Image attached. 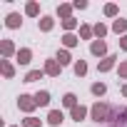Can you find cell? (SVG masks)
Segmentation results:
<instances>
[{
  "label": "cell",
  "mask_w": 127,
  "mask_h": 127,
  "mask_svg": "<svg viewBox=\"0 0 127 127\" xmlns=\"http://www.w3.org/2000/svg\"><path fill=\"white\" fill-rule=\"evenodd\" d=\"M120 50H125V52H127V35H122V37H120Z\"/></svg>",
  "instance_id": "cell-31"
},
{
  "label": "cell",
  "mask_w": 127,
  "mask_h": 127,
  "mask_svg": "<svg viewBox=\"0 0 127 127\" xmlns=\"http://www.w3.org/2000/svg\"><path fill=\"white\" fill-rule=\"evenodd\" d=\"M72 72H75L77 77H85V75H87V62H85V60H75Z\"/></svg>",
  "instance_id": "cell-21"
},
{
  "label": "cell",
  "mask_w": 127,
  "mask_h": 127,
  "mask_svg": "<svg viewBox=\"0 0 127 127\" xmlns=\"http://www.w3.org/2000/svg\"><path fill=\"white\" fill-rule=\"evenodd\" d=\"M72 10H75V5H72V3H60V5H57L60 23H62V20H70V18H72Z\"/></svg>",
  "instance_id": "cell-11"
},
{
  "label": "cell",
  "mask_w": 127,
  "mask_h": 127,
  "mask_svg": "<svg viewBox=\"0 0 127 127\" xmlns=\"http://www.w3.org/2000/svg\"><path fill=\"white\" fill-rule=\"evenodd\" d=\"M110 30H112V32H117L120 37H122V35H127V20H125V18L112 20V28H110Z\"/></svg>",
  "instance_id": "cell-16"
},
{
  "label": "cell",
  "mask_w": 127,
  "mask_h": 127,
  "mask_svg": "<svg viewBox=\"0 0 127 127\" xmlns=\"http://www.w3.org/2000/svg\"><path fill=\"white\" fill-rule=\"evenodd\" d=\"M80 37H82V40H92V37H95L92 25H80Z\"/></svg>",
  "instance_id": "cell-26"
},
{
  "label": "cell",
  "mask_w": 127,
  "mask_h": 127,
  "mask_svg": "<svg viewBox=\"0 0 127 127\" xmlns=\"http://www.w3.org/2000/svg\"><path fill=\"white\" fill-rule=\"evenodd\" d=\"M115 65H117V55H107L97 62V72H110Z\"/></svg>",
  "instance_id": "cell-8"
},
{
  "label": "cell",
  "mask_w": 127,
  "mask_h": 127,
  "mask_svg": "<svg viewBox=\"0 0 127 127\" xmlns=\"http://www.w3.org/2000/svg\"><path fill=\"white\" fill-rule=\"evenodd\" d=\"M120 92H122V97H127V82L122 85V90H120Z\"/></svg>",
  "instance_id": "cell-32"
},
{
  "label": "cell",
  "mask_w": 127,
  "mask_h": 127,
  "mask_svg": "<svg viewBox=\"0 0 127 127\" xmlns=\"http://www.w3.org/2000/svg\"><path fill=\"white\" fill-rule=\"evenodd\" d=\"M102 13H105V15H107V18H115V20H117V18H120V8H117V5H115V3H107V5H105V8H102Z\"/></svg>",
  "instance_id": "cell-23"
},
{
  "label": "cell",
  "mask_w": 127,
  "mask_h": 127,
  "mask_svg": "<svg viewBox=\"0 0 127 127\" xmlns=\"http://www.w3.org/2000/svg\"><path fill=\"white\" fill-rule=\"evenodd\" d=\"M35 102H37V107H47L50 105V92L47 90H37L35 92Z\"/></svg>",
  "instance_id": "cell-18"
},
{
  "label": "cell",
  "mask_w": 127,
  "mask_h": 127,
  "mask_svg": "<svg viewBox=\"0 0 127 127\" xmlns=\"http://www.w3.org/2000/svg\"><path fill=\"white\" fill-rule=\"evenodd\" d=\"M117 75H120V80H127V60H122L117 65Z\"/></svg>",
  "instance_id": "cell-28"
},
{
  "label": "cell",
  "mask_w": 127,
  "mask_h": 127,
  "mask_svg": "<svg viewBox=\"0 0 127 127\" xmlns=\"http://www.w3.org/2000/svg\"><path fill=\"white\" fill-rule=\"evenodd\" d=\"M0 72H3L5 80H13L15 77V65H13L10 60H0Z\"/></svg>",
  "instance_id": "cell-12"
},
{
  "label": "cell",
  "mask_w": 127,
  "mask_h": 127,
  "mask_svg": "<svg viewBox=\"0 0 127 127\" xmlns=\"http://www.w3.org/2000/svg\"><path fill=\"white\" fill-rule=\"evenodd\" d=\"M42 77H45V70H30L23 82H37V80H42Z\"/></svg>",
  "instance_id": "cell-24"
},
{
  "label": "cell",
  "mask_w": 127,
  "mask_h": 127,
  "mask_svg": "<svg viewBox=\"0 0 127 127\" xmlns=\"http://www.w3.org/2000/svg\"><path fill=\"white\" fill-rule=\"evenodd\" d=\"M62 105H65L67 110L77 107V105H80V102H77V95H75V92H65V95H62Z\"/></svg>",
  "instance_id": "cell-19"
},
{
  "label": "cell",
  "mask_w": 127,
  "mask_h": 127,
  "mask_svg": "<svg viewBox=\"0 0 127 127\" xmlns=\"http://www.w3.org/2000/svg\"><path fill=\"white\" fill-rule=\"evenodd\" d=\"M55 60L60 62L62 67H65V65H70V62H72V55H70V50H65V47H60V50H57V55H55ZM72 65H75V62H72Z\"/></svg>",
  "instance_id": "cell-15"
},
{
  "label": "cell",
  "mask_w": 127,
  "mask_h": 127,
  "mask_svg": "<svg viewBox=\"0 0 127 127\" xmlns=\"http://www.w3.org/2000/svg\"><path fill=\"white\" fill-rule=\"evenodd\" d=\"M0 55H3V60H10V57H15V55H18V47H15V42H13V40H3V42H0Z\"/></svg>",
  "instance_id": "cell-5"
},
{
  "label": "cell",
  "mask_w": 127,
  "mask_h": 127,
  "mask_svg": "<svg viewBox=\"0 0 127 127\" xmlns=\"http://www.w3.org/2000/svg\"><path fill=\"white\" fill-rule=\"evenodd\" d=\"M35 107H37L35 95H20V97H18V110H20V112H25L28 117L35 112Z\"/></svg>",
  "instance_id": "cell-2"
},
{
  "label": "cell",
  "mask_w": 127,
  "mask_h": 127,
  "mask_svg": "<svg viewBox=\"0 0 127 127\" xmlns=\"http://www.w3.org/2000/svg\"><path fill=\"white\" fill-rule=\"evenodd\" d=\"M90 52H92L95 57H100V60L110 55V52H107V42H105V40H92V42H90Z\"/></svg>",
  "instance_id": "cell-4"
},
{
  "label": "cell",
  "mask_w": 127,
  "mask_h": 127,
  "mask_svg": "<svg viewBox=\"0 0 127 127\" xmlns=\"http://www.w3.org/2000/svg\"><path fill=\"white\" fill-rule=\"evenodd\" d=\"M10 127H18V125H10Z\"/></svg>",
  "instance_id": "cell-33"
},
{
  "label": "cell",
  "mask_w": 127,
  "mask_h": 127,
  "mask_svg": "<svg viewBox=\"0 0 127 127\" xmlns=\"http://www.w3.org/2000/svg\"><path fill=\"white\" fill-rule=\"evenodd\" d=\"M45 120H47V125H50V127H60L62 122H65V112H62V110H50Z\"/></svg>",
  "instance_id": "cell-6"
},
{
  "label": "cell",
  "mask_w": 127,
  "mask_h": 127,
  "mask_svg": "<svg viewBox=\"0 0 127 127\" xmlns=\"http://www.w3.org/2000/svg\"><path fill=\"white\" fill-rule=\"evenodd\" d=\"M20 127H42V120L40 117H35V115H30V117H25L23 120V125Z\"/></svg>",
  "instance_id": "cell-25"
},
{
  "label": "cell",
  "mask_w": 127,
  "mask_h": 127,
  "mask_svg": "<svg viewBox=\"0 0 127 127\" xmlns=\"http://www.w3.org/2000/svg\"><path fill=\"white\" fill-rule=\"evenodd\" d=\"M87 117H90V107H85V105H77L70 110V120H75V122H82Z\"/></svg>",
  "instance_id": "cell-7"
},
{
  "label": "cell",
  "mask_w": 127,
  "mask_h": 127,
  "mask_svg": "<svg viewBox=\"0 0 127 127\" xmlns=\"http://www.w3.org/2000/svg\"><path fill=\"white\" fill-rule=\"evenodd\" d=\"M75 10H87V0H75Z\"/></svg>",
  "instance_id": "cell-30"
},
{
  "label": "cell",
  "mask_w": 127,
  "mask_h": 127,
  "mask_svg": "<svg viewBox=\"0 0 127 127\" xmlns=\"http://www.w3.org/2000/svg\"><path fill=\"white\" fill-rule=\"evenodd\" d=\"M60 40H62V47H65V50H72V47L80 45V35H75V32H65Z\"/></svg>",
  "instance_id": "cell-9"
},
{
  "label": "cell",
  "mask_w": 127,
  "mask_h": 127,
  "mask_svg": "<svg viewBox=\"0 0 127 127\" xmlns=\"http://www.w3.org/2000/svg\"><path fill=\"white\" fill-rule=\"evenodd\" d=\"M42 70H45V75H50V77H60V72H62V65H60V62H57L55 57H50V60H45Z\"/></svg>",
  "instance_id": "cell-3"
},
{
  "label": "cell",
  "mask_w": 127,
  "mask_h": 127,
  "mask_svg": "<svg viewBox=\"0 0 127 127\" xmlns=\"http://www.w3.org/2000/svg\"><path fill=\"white\" fill-rule=\"evenodd\" d=\"M60 25H62V30H65V32H72V30H75V28L80 25V20H75V18H70V20H62Z\"/></svg>",
  "instance_id": "cell-27"
},
{
  "label": "cell",
  "mask_w": 127,
  "mask_h": 127,
  "mask_svg": "<svg viewBox=\"0 0 127 127\" xmlns=\"http://www.w3.org/2000/svg\"><path fill=\"white\" fill-rule=\"evenodd\" d=\"M112 112H115V107H112L110 102L97 100V102L90 107V120H95V122H112V120H115Z\"/></svg>",
  "instance_id": "cell-1"
},
{
  "label": "cell",
  "mask_w": 127,
  "mask_h": 127,
  "mask_svg": "<svg viewBox=\"0 0 127 127\" xmlns=\"http://www.w3.org/2000/svg\"><path fill=\"white\" fill-rule=\"evenodd\" d=\"M23 25V18H20V13H8V18H5V28H10V30H18Z\"/></svg>",
  "instance_id": "cell-13"
},
{
  "label": "cell",
  "mask_w": 127,
  "mask_h": 127,
  "mask_svg": "<svg viewBox=\"0 0 127 127\" xmlns=\"http://www.w3.org/2000/svg\"><path fill=\"white\" fill-rule=\"evenodd\" d=\"M92 30H95V40H105V37H107V32H110V28H107L105 23H95V25H92Z\"/></svg>",
  "instance_id": "cell-17"
},
{
  "label": "cell",
  "mask_w": 127,
  "mask_h": 127,
  "mask_svg": "<svg viewBox=\"0 0 127 127\" xmlns=\"http://www.w3.org/2000/svg\"><path fill=\"white\" fill-rule=\"evenodd\" d=\"M90 92H92L95 97H105V95H107V85H105V82H92V85H90Z\"/></svg>",
  "instance_id": "cell-20"
},
{
  "label": "cell",
  "mask_w": 127,
  "mask_h": 127,
  "mask_svg": "<svg viewBox=\"0 0 127 127\" xmlns=\"http://www.w3.org/2000/svg\"><path fill=\"white\" fill-rule=\"evenodd\" d=\"M25 15H28V18H37V15H40V3L30 0V3L25 5Z\"/></svg>",
  "instance_id": "cell-22"
},
{
  "label": "cell",
  "mask_w": 127,
  "mask_h": 127,
  "mask_svg": "<svg viewBox=\"0 0 127 127\" xmlns=\"http://www.w3.org/2000/svg\"><path fill=\"white\" fill-rule=\"evenodd\" d=\"M55 28V18H50V15H42L40 20H37V30L40 32H50Z\"/></svg>",
  "instance_id": "cell-14"
},
{
  "label": "cell",
  "mask_w": 127,
  "mask_h": 127,
  "mask_svg": "<svg viewBox=\"0 0 127 127\" xmlns=\"http://www.w3.org/2000/svg\"><path fill=\"white\" fill-rule=\"evenodd\" d=\"M15 62H18V65H30V62H32V50L30 47H20L18 55H15Z\"/></svg>",
  "instance_id": "cell-10"
},
{
  "label": "cell",
  "mask_w": 127,
  "mask_h": 127,
  "mask_svg": "<svg viewBox=\"0 0 127 127\" xmlns=\"http://www.w3.org/2000/svg\"><path fill=\"white\" fill-rule=\"evenodd\" d=\"M115 120H120V125H122V122H127V107H120V110H117V117H115Z\"/></svg>",
  "instance_id": "cell-29"
}]
</instances>
